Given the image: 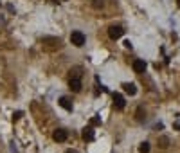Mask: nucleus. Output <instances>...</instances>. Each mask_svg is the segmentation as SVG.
Masks as SVG:
<instances>
[{
    "label": "nucleus",
    "mask_w": 180,
    "mask_h": 153,
    "mask_svg": "<svg viewBox=\"0 0 180 153\" xmlns=\"http://www.w3.org/2000/svg\"><path fill=\"white\" fill-rule=\"evenodd\" d=\"M85 34L81 33V31H72V34H70V41H72V45H76V47H83L85 45Z\"/></svg>",
    "instance_id": "f257e3e1"
},
{
    "label": "nucleus",
    "mask_w": 180,
    "mask_h": 153,
    "mask_svg": "<svg viewBox=\"0 0 180 153\" xmlns=\"http://www.w3.org/2000/svg\"><path fill=\"white\" fill-rule=\"evenodd\" d=\"M123 34H124V29H123L121 25H112V27H108V36L112 40H119Z\"/></svg>",
    "instance_id": "f03ea898"
},
{
    "label": "nucleus",
    "mask_w": 180,
    "mask_h": 153,
    "mask_svg": "<svg viewBox=\"0 0 180 153\" xmlns=\"http://www.w3.org/2000/svg\"><path fill=\"white\" fill-rule=\"evenodd\" d=\"M67 137H69V133H67V130H63V128H58V130H54V133H52V139H54L56 142H63V141H67Z\"/></svg>",
    "instance_id": "7ed1b4c3"
},
{
    "label": "nucleus",
    "mask_w": 180,
    "mask_h": 153,
    "mask_svg": "<svg viewBox=\"0 0 180 153\" xmlns=\"http://www.w3.org/2000/svg\"><path fill=\"white\" fill-rule=\"evenodd\" d=\"M113 106H115L117 110H124L126 101H124V97H123L121 94H113Z\"/></svg>",
    "instance_id": "20e7f679"
},
{
    "label": "nucleus",
    "mask_w": 180,
    "mask_h": 153,
    "mask_svg": "<svg viewBox=\"0 0 180 153\" xmlns=\"http://www.w3.org/2000/svg\"><path fill=\"white\" fill-rule=\"evenodd\" d=\"M69 88L72 92H79L81 90V77H69Z\"/></svg>",
    "instance_id": "39448f33"
},
{
    "label": "nucleus",
    "mask_w": 180,
    "mask_h": 153,
    "mask_svg": "<svg viewBox=\"0 0 180 153\" xmlns=\"http://www.w3.org/2000/svg\"><path fill=\"white\" fill-rule=\"evenodd\" d=\"M146 61L144 60H135L133 61V70L137 72V74H142V72H146Z\"/></svg>",
    "instance_id": "423d86ee"
},
{
    "label": "nucleus",
    "mask_w": 180,
    "mask_h": 153,
    "mask_svg": "<svg viewBox=\"0 0 180 153\" xmlns=\"http://www.w3.org/2000/svg\"><path fill=\"white\" fill-rule=\"evenodd\" d=\"M83 139L85 141H94L96 139V133H94V128L92 126H85L83 128Z\"/></svg>",
    "instance_id": "0eeeda50"
},
{
    "label": "nucleus",
    "mask_w": 180,
    "mask_h": 153,
    "mask_svg": "<svg viewBox=\"0 0 180 153\" xmlns=\"http://www.w3.org/2000/svg\"><path fill=\"white\" fill-rule=\"evenodd\" d=\"M123 90H124L128 96H135V94H137V86H135V83H123Z\"/></svg>",
    "instance_id": "6e6552de"
},
{
    "label": "nucleus",
    "mask_w": 180,
    "mask_h": 153,
    "mask_svg": "<svg viewBox=\"0 0 180 153\" xmlns=\"http://www.w3.org/2000/svg\"><path fill=\"white\" fill-rule=\"evenodd\" d=\"M58 103H60V106H61V108H65L67 112H72V101L67 97V96L60 97V101H58Z\"/></svg>",
    "instance_id": "1a4fd4ad"
},
{
    "label": "nucleus",
    "mask_w": 180,
    "mask_h": 153,
    "mask_svg": "<svg viewBox=\"0 0 180 153\" xmlns=\"http://www.w3.org/2000/svg\"><path fill=\"white\" fill-rule=\"evenodd\" d=\"M135 119H137L139 122H142L144 119H146V112H144L142 106H139V108H137V112H135Z\"/></svg>",
    "instance_id": "9d476101"
},
{
    "label": "nucleus",
    "mask_w": 180,
    "mask_h": 153,
    "mask_svg": "<svg viewBox=\"0 0 180 153\" xmlns=\"http://www.w3.org/2000/svg\"><path fill=\"white\" fill-rule=\"evenodd\" d=\"M139 151L141 153H149V142H141V146H139Z\"/></svg>",
    "instance_id": "9b49d317"
},
{
    "label": "nucleus",
    "mask_w": 180,
    "mask_h": 153,
    "mask_svg": "<svg viewBox=\"0 0 180 153\" xmlns=\"http://www.w3.org/2000/svg\"><path fill=\"white\" fill-rule=\"evenodd\" d=\"M101 124V119L99 117H92L90 119V126H99Z\"/></svg>",
    "instance_id": "f8f14e48"
},
{
    "label": "nucleus",
    "mask_w": 180,
    "mask_h": 153,
    "mask_svg": "<svg viewBox=\"0 0 180 153\" xmlns=\"http://www.w3.org/2000/svg\"><path fill=\"white\" fill-rule=\"evenodd\" d=\"M168 142H169L168 137H160V148H168Z\"/></svg>",
    "instance_id": "ddd939ff"
},
{
    "label": "nucleus",
    "mask_w": 180,
    "mask_h": 153,
    "mask_svg": "<svg viewBox=\"0 0 180 153\" xmlns=\"http://www.w3.org/2000/svg\"><path fill=\"white\" fill-rule=\"evenodd\" d=\"M94 7H96V9L103 7V0H94Z\"/></svg>",
    "instance_id": "4468645a"
},
{
    "label": "nucleus",
    "mask_w": 180,
    "mask_h": 153,
    "mask_svg": "<svg viewBox=\"0 0 180 153\" xmlns=\"http://www.w3.org/2000/svg\"><path fill=\"white\" fill-rule=\"evenodd\" d=\"M22 112H15V114H13V121H18V119H20V117H22Z\"/></svg>",
    "instance_id": "2eb2a0df"
},
{
    "label": "nucleus",
    "mask_w": 180,
    "mask_h": 153,
    "mask_svg": "<svg viewBox=\"0 0 180 153\" xmlns=\"http://www.w3.org/2000/svg\"><path fill=\"white\" fill-rule=\"evenodd\" d=\"M173 130H178V132H180V121L173 122Z\"/></svg>",
    "instance_id": "dca6fc26"
},
{
    "label": "nucleus",
    "mask_w": 180,
    "mask_h": 153,
    "mask_svg": "<svg viewBox=\"0 0 180 153\" xmlns=\"http://www.w3.org/2000/svg\"><path fill=\"white\" fill-rule=\"evenodd\" d=\"M124 47H126V49H132V43H130V40H126V41H124Z\"/></svg>",
    "instance_id": "f3484780"
},
{
    "label": "nucleus",
    "mask_w": 180,
    "mask_h": 153,
    "mask_svg": "<svg viewBox=\"0 0 180 153\" xmlns=\"http://www.w3.org/2000/svg\"><path fill=\"white\" fill-rule=\"evenodd\" d=\"M65 153H77V151H74V150H67Z\"/></svg>",
    "instance_id": "a211bd4d"
},
{
    "label": "nucleus",
    "mask_w": 180,
    "mask_h": 153,
    "mask_svg": "<svg viewBox=\"0 0 180 153\" xmlns=\"http://www.w3.org/2000/svg\"><path fill=\"white\" fill-rule=\"evenodd\" d=\"M178 5H180V0H178Z\"/></svg>",
    "instance_id": "6ab92c4d"
}]
</instances>
